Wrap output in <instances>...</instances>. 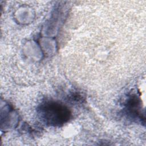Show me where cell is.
<instances>
[{
  "instance_id": "cell-1",
  "label": "cell",
  "mask_w": 146,
  "mask_h": 146,
  "mask_svg": "<svg viewBox=\"0 0 146 146\" xmlns=\"http://www.w3.org/2000/svg\"><path fill=\"white\" fill-rule=\"evenodd\" d=\"M43 112L46 119L50 123H62L68 119V111L59 104H47L44 107Z\"/></svg>"
}]
</instances>
